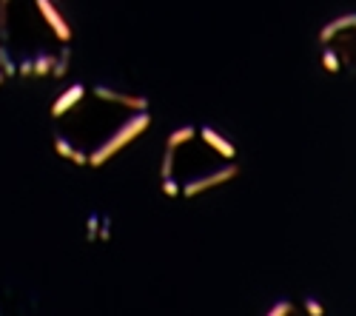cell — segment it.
<instances>
[{"label": "cell", "mask_w": 356, "mask_h": 316, "mask_svg": "<svg viewBox=\"0 0 356 316\" xmlns=\"http://www.w3.org/2000/svg\"><path fill=\"white\" fill-rule=\"evenodd\" d=\"M148 126H152V117H148V108L145 111H134L129 120H123L120 126H117V131H111L103 142H97L95 146V151L88 154V165L92 168H100V165H106L117 151H123L129 142H134Z\"/></svg>", "instance_id": "6da1fadb"}, {"label": "cell", "mask_w": 356, "mask_h": 316, "mask_svg": "<svg viewBox=\"0 0 356 316\" xmlns=\"http://www.w3.org/2000/svg\"><path fill=\"white\" fill-rule=\"evenodd\" d=\"M236 174H240V165H222V168L211 171V174L194 177V180H188V183L183 185V197H186V199H191V197H197V194H202V191H209V188H214V185L231 183Z\"/></svg>", "instance_id": "7a4b0ae2"}, {"label": "cell", "mask_w": 356, "mask_h": 316, "mask_svg": "<svg viewBox=\"0 0 356 316\" xmlns=\"http://www.w3.org/2000/svg\"><path fill=\"white\" fill-rule=\"evenodd\" d=\"M35 6H38V12H40V17L49 23V28L54 32V38L60 40V43H69V40H72V28H69V23L63 20V15L57 12V6L51 3V0H35Z\"/></svg>", "instance_id": "3957f363"}, {"label": "cell", "mask_w": 356, "mask_h": 316, "mask_svg": "<svg viewBox=\"0 0 356 316\" xmlns=\"http://www.w3.org/2000/svg\"><path fill=\"white\" fill-rule=\"evenodd\" d=\"M92 94L97 100H103V103H117V106H126L131 111H145L148 108V100L145 97H140V94H123V92H117V89H108V85H103V83L95 85Z\"/></svg>", "instance_id": "277c9868"}, {"label": "cell", "mask_w": 356, "mask_h": 316, "mask_svg": "<svg viewBox=\"0 0 356 316\" xmlns=\"http://www.w3.org/2000/svg\"><path fill=\"white\" fill-rule=\"evenodd\" d=\"M83 97H86V85H83V83H72L69 89L60 92V97L51 103V117H54V120H57V117H66V114H69Z\"/></svg>", "instance_id": "5b68a950"}, {"label": "cell", "mask_w": 356, "mask_h": 316, "mask_svg": "<svg viewBox=\"0 0 356 316\" xmlns=\"http://www.w3.org/2000/svg\"><path fill=\"white\" fill-rule=\"evenodd\" d=\"M197 134L202 137V142L205 146H211L220 157H225V160H234V154H236V149L231 146V140H225L217 128H211V126H202V128H197Z\"/></svg>", "instance_id": "8992f818"}, {"label": "cell", "mask_w": 356, "mask_h": 316, "mask_svg": "<svg viewBox=\"0 0 356 316\" xmlns=\"http://www.w3.org/2000/svg\"><path fill=\"white\" fill-rule=\"evenodd\" d=\"M348 28H356V12H348L342 17H334V20L325 23L319 28V43H331L339 32H348Z\"/></svg>", "instance_id": "52a82bcc"}, {"label": "cell", "mask_w": 356, "mask_h": 316, "mask_svg": "<svg viewBox=\"0 0 356 316\" xmlns=\"http://www.w3.org/2000/svg\"><path fill=\"white\" fill-rule=\"evenodd\" d=\"M194 137H197V128H194V126H183V128H177V131H171V134H168L165 146L177 151L180 146H186V142H191Z\"/></svg>", "instance_id": "ba28073f"}, {"label": "cell", "mask_w": 356, "mask_h": 316, "mask_svg": "<svg viewBox=\"0 0 356 316\" xmlns=\"http://www.w3.org/2000/svg\"><path fill=\"white\" fill-rule=\"evenodd\" d=\"M69 66H72V49H69V46H63V49H60V54L54 57V66H51V77L63 80V77L69 74Z\"/></svg>", "instance_id": "9c48e42d"}, {"label": "cell", "mask_w": 356, "mask_h": 316, "mask_svg": "<svg viewBox=\"0 0 356 316\" xmlns=\"http://www.w3.org/2000/svg\"><path fill=\"white\" fill-rule=\"evenodd\" d=\"M32 63H35V77H46V74H51V66H54V57L49 54V51H38L35 57H32Z\"/></svg>", "instance_id": "30bf717a"}, {"label": "cell", "mask_w": 356, "mask_h": 316, "mask_svg": "<svg viewBox=\"0 0 356 316\" xmlns=\"http://www.w3.org/2000/svg\"><path fill=\"white\" fill-rule=\"evenodd\" d=\"M322 66L328 69L331 74H339V72H342V60H339V54H337L328 43H325V49H322Z\"/></svg>", "instance_id": "8fae6325"}, {"label": "cell", "mask_w": 356, "mask_h": 316, "mask_svg": "<svg viewBox=\"0 0 356 316\" xmlns=\"http://www.w3.org/2000/svg\"><path fill=\"white\" fill-rule=\"evenodd\" d=\"M0 72H3L6 77H17V63H15V57L9 54V49L0 43Z\"/></svg>", "instance_id": "7c38bea8"}, {"label": "cell", "mask_w": 356, "mask_h": 316, "mask_svg": "<svg viewBox=\"0 0 356 316\" xmlns=\"http://www.w3.org/2000/svg\"><path fill=\"white\" fill-rule=\"evenodd\" d=\"M100 219H103V217L95 214V211L86 217V240H88V242H95V240H97V234H100Z\"/></svg>", "instance_id": "4fadbf2b"}, {"label": "cell", "mask_w": 356, "mask_h": 316, "mask_svg": "<svg viewBox=\"0 0 356 316\" xmlns=\"http://www.w3.org/2000/svg\"><path fill=\"white\" fill-rule=\"evenodd\" d=\"M54 151L60 154L63 160H72V154H74V146H72V142H69L63 134H54Z\"/></svg>", "instance_id": "5bb4252c"}, {"label": "cell", "mask_w": 356, "mask_h": 316, "mask_svg": "<svg viewBox=\"0 0 356 316\" xmlns=\"http://www.w3.org/2000/svg\"><path fill=\"white\" fill-rule=\"evenodd\" d=\"M265 313H268V316H288V313H293V302L291 299H277Z\"/></svg>", "instance_id": "9a60e30c"}, {"label": "cell", "mask_w": 356, "mask_h": 316, "mask_svg": "<svg viewBox=\"0 0 356 316\" xmlns=\"http://www.w3.org/2000/svg\"><path fill=\"white\" fill-rule=\"evenodd\" d=\"M163 177H174V149H165L163 163H160V180Z\"/></svg>", "instance_id": "2e32d148"}, {"label": "cell", "mask_w": 356, "mask_h": 316, "mask_svg": "<svg viewBox=\"0 0 356 316\" xmlns=\"http://www.w3.org/2000/svg\"><path fill=\"white\" fill-rule=\"evenodd\" d=\"M160 188H163V194H165V197H171V199H174V197H180V194H183V185H180V183H177L174 177H163V183H160Z\"/></svg>", "instance_id": "e0dca14e"}, {"label": "cell", "mask_w": 356, "mask_h": 316, "mask_svg": "<svg viewBox=\"0 0 356 316\" xmlns=\"http://www.w3.org/2000/svg\"><path fill=\"white\" fill-rule=\"evenodd\" d=\"M17 77H35V63H32V57H23V60L17 63Z\"/></svg>", "instance_id": "ac0fdd59"}, {"label": "cell", "mask_w": 356, "mask_h": 316, "mask_svg": "<svg viewBox=\"0 0 356 316\" xmlns=\"http://www.w3.org/2000/svg\"><path fill=\"white\" fill-rule=\"evenodd\" d=\"M305 310H308V316H322L325 313V308H322V302L316 297H308L305 299Z\"/></svg>", "instance_id": "d6986e66"}, {"label": "cell", "mask_w": 356, "mask_h": 316, "mask_svg": "<svg viewBox=\"0 0 356 316\" xmlns=\"http://www.w3.org/2000/svg\"><path fill=\"white\" fill-rule=\"evenodd\" d=\"M97 240H111V222H108V217L100 219V234H97Z\"/></svg>", "instance_id": "ffe728a7"}, {"label": "cell", "mask_w": 356, "mask_h": 316, "mask_svg": "<svg viewBox=\"0 0 356 316\" xmlns=\"http://www.w3.org/2000/svg\"><path fill=\"white\" fill-rule=\"evenodd\" d=\"M72 163H74V165H88V154L74 149V154H72Z\"/></svg>", "instance_id": "44dd1931"}, {"label": "cell", "mask_w": 356, "mask_h": 316, "mask_svg": "<svg viewBox=\"0 0 356 316\" xmlns=\"http://www.w3.org/2000/svg\"><path fill=\"white\" fill-rule=\"evenodd\" d=\"M3 80H6V74H3V72H0V85H3Z\"/></svg>", "instance_id": "7402d4cb"}]
</instances>
